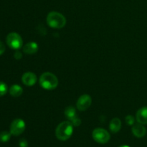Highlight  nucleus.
<instances>
[{
  "mask_svg": "<svg viewBox=\"0 0 147 147\" xmlns=\"http://www.w3.org/2000/svg\"><path fill=\"white\" fill-rule=\"evenodd\" d=\"M40 85L42 88L47 90H54L58 86V79L57 76L50 72H45L40 78Z\"/></svg>",
  "mask_w": 147,
  "mask_h": 147,
  "instance_id": "obj_2",
  "label": "nucleus"
},
{
  "mask_svg": "<svg viewBox=\"0 0 147 147\" xmlns=\"http://www.w3.org/2000/svg\"><path fill=\"white\" fill-rule=\"evenodd\" d=\"M136 119L138 123L145 125L147 124V106L142 107L136 112Z\"/></svg>",
  "mask_w": 147,
  "mask_h": 147,
  "instance_id": "obj_10",
  "label": "nucleus"
},
{
  "mask_svg": "<svg viewBox=\"0 0 147 147\" xmlns=\"http://www.w3.org/2000/svg\"><path fill=\"white\" fill-rule=\"evenodd\" d=\"M7 44L10 48L18 50L22 47L23 41L21 36L17 32H11L7 37Z\"/></svg>",
  "mask_w": 147,
  "mask_h": 147,
  "instance_id": "obj_4",
  "label": "nucleus"
},
{
  "mask_svg": "<svg viewBox=\"0 0 147 147\" xmlns=\"http://www.w3.org/2000/svg\"><path fill=\"white\" fill-rule=\"evenodd\" d=\"M125 121H126V123H127L129 126H133V125L134 124L135 119L133 116L129 115V116H127L125 118Z\"/></svg>",
  "mask_w": 147,
  "mask_h": 147,
  "instance_id": "obj_17",
  "label": "nucleus"
},
{
  "mask_svg": "<svg viewBox=\"0 0 147 147\" xmlns=\"http://www.w3.org/2000/svg\"><path fill=\"white\" fill-rule=\"evenodd\" d=\"M4 52H5V46H4V45L0 41V55H2Z\"/></svg>",
  "mask_w": 147,
  "mask_h": 147,
  "instance_id": "obj_21",
  "label": "nucleus"
},
{
  "mask_svg": "<svg viewBox=\"0 0 147 147\" xmlns=\"http://www.w3.org/2000/svg\"><path fill=\"white\" fill-rule=\"evenodd\" d=\"M9 93L13 97H19L23 93V88L17 84L12 85L9 88Z\"/></svg>",
  "mask_w": 147,
  "mask_h": 147,
  "instance_id": "obj_13",
  "label": "nucleus"
},
{
  "mask_svg": "<svg viewBox=\"0 0 147 147\" xmlns=\"http://www.w3.org/2000/svg\"><path fill=\"white\" fill-rule=\"evenodd\" d=\"M38 50V45L35 42H30L23 47V52L26 54L32 55Z\"/></svg>",
  "mask_w": 147,
  "mask_h": 147,
  "instance_id": "obj_11",
  "label": "nucleus"
},
{
  "mask_svg": "<svg viewBox=\"0 0 147 147\" xmlns=\"http://www.w3.org/2000/svg\"><path fill=\"white\" fill-rule=\"evenodd\" d=\"M11 134L8 131H2L0 133V142L5 143L9 141Z\"/></svg>",
  "mask_w": 147,
  "mask_h": 147,
  "instance_id": "obj_15",
  "label": "nucleus"
},
{
  "mask_svg": "<svg viewBox=\"0 0 147 147\" xmlns=\"http://www.w3.org/2000/svg\"><path fill=\"white\" fill-rule=\"evenodd\" d=\"M65 115L69 121L72 120L73 118L77 116H76V109L73 106H68V107L66 108L65 110Z\"/></svg>",
  "mask_w": 147,
  "mask_h": 147,
  "instance_id": "obj_14",
  "label": "nucleus"
},
{
  "mask_svg": "<svg viewBox=\"0 0 147 147\" xmlns=\"http://www.w3.org/2000/svg\"><path fill=\"white\" fill-rule=\"evenodd\" d=\"M121 128V121L119 118H114L112 119L109 124V129L112 133H117Z\"/></svg>",
  "mask_w": 147,
  "mask_h": 147,
  "instance_id": "obj_12",
  "label": "nucleus"
},
{
  "mask_svg": "<svg viewBox=\"0 0 147 147\" xmlns=\"http://www.w3.org/2000/svg\"><path fill=\"white\" fill-rule=\"evenodd\" d=\"M132 133L137 138H142L146 135V129L143 124L142 123H137L134 124L132 126Z\"/></svg>",
  "mask_w": 147,
  "mask_h": 147,
  "instance_id": "obj_9",
  "label": "nucleus"
},
{
  "mask_svg": "<svg viewBox=\"0 0 147 147\" xmlns=\"http://www.w3.org/2000/svg\"><path fill=\"white\" fill-rule=\"evenodd\" d=\"M19 146L20 147H28V142L26 139H22L19 142Z\"/></svg>",
  "mask_w": 147,
  "mask_h": 147,
  "instance_id": "obj_19",
  "label": "nucleus"
},
{
  "mask_svg": "<svg viewBox=\"0 0 147 147\" xmlns=\"http://www.w3.org/2000/svg\"><path fill=\"white\" fill-rule=\"evenodd\" d=\"M47 22L54 29H61L66 24V18L63 14L57 11H51L47 16Z\"/></svg>",
  "mask_w": 147,
  "mask_h": 147,
  "instance_id": "obj_3",
  "label": "nucleus"
},
{
  "mask_svg": "<svg viewBox=\"0 0 147 147\" xmlns=\"http://www.w3.org/2000/svg\"><path fill=\"white\" fill-rule=\"evenodd\" d=\"M92 136L95 142L99 144H106L110 140V134L109 132L102 128L94 129L92 133Z\"/></svg>",
  "mask_w": 147,
  "mask_h": 147,
  "instance_id": "obj_5",
  "label": "nucleus"
},
{
  "mask_svg": "<svg viewBox=\"0 0 147 147\" xmlns=\"http://www.w3.org/2000/svg\"><path fill=\"white\" fill-rule=\"evenodd\" d=\"M14 56L17 60H19V59H21L22 57V54L21 52L19 51L18 50H16V52L14 53Z\"/></svg>",
  "mask_w": 147,
  "mask_h": 147,
  "instance_id": "obj_20",
  "label": "nucleus"
},
{
  "mask_svg": "<svg viewBox=\"0 0 147 147\" xmlns=\"http://www.w3.org/2000/svg\"><path fill=\"white\" fill-rule=\"evenodd\" d=\"M119 147H130L129 146H127V145H122V146H120Z\"/></svg>",
  "mask_w": 147,
  "mask_h": 147,
  "instance_id": "obj_22",
  "label": "nucleus"
},
{
  "mask_svg": "<svg viewBox=\"0 0 147 147\" xmlns=\"http://www.w3.org/2000/svg\"><path fill=\"white\" fill-rule=\"evenodd\" d=\"M69 121L71 122V123L73 124V126H80V123H81V121H80V119H79L78 116H76V117L73 118L72 120Z\"/></svg>",
  "mask_w": 147,
  "mask_h": 147,
  "instance_id": "obj_18",
  "label": "nucleus"
},
{
  "mask_svg": "<svg viewBox=\"0 0 147 147\" xmlns=\"http://www.w3.org/2000/svg\"><path fill=\"white\" fill-rule=\"evenodd\" d=\"M73 133V126L70 121H63L57 126L55 136L60 141H66L70 138Z\"/></svg>",
  "mask_w": 147,
  "mask_h": 147,
  "instance_id": "obj_1",
  "label": "nucleus"
},
{
  "mask_svg": "<svg viewBox=\"0 0 147 147\" xmlns=\"http://www.w3.org/2000/svg\"><path fill=\"white\" fill-rule=\"evenodd\" d=\"M37 80V76L34 73H32V72L24 73L22 77V81L27 86H33L36 83Z\"/></svg>",
  "mask_w": 147,
  "mask_h": 147,
  "instance_id": "obj_8",
  "label": "nucleus"
},
{
  "mask_svg": "<svg viewBox=\"0 0 147 147\" xmlns=\"http://www.w3.org/2000/svg\"><path fill=\"white\" fill-rule=\"evenodd\" d=\"M7 90H8V88H7V84L4 82L0 81V97L4 96L7 93Z\"/></svg>",
  "mask_w": 147,
  "mask_h": 147,
  "instance_id": "obj_16",
  "label": "nucleus"
},
{
  "mask_svg": "<svg viewBox=\"0 0 147 147\" xmlns=\"http://www.w3.org/2000/svg\"><path fill=\"white\" fill-rule=\"evenodd\" d=\"M25 123L21 119H16L10 125V133L14 136H20L25 130Z\"/></svg>",
  "mask_w": 147,
  "mask_h": 147,
  "instance_id": "obj_6",
  "label": "nucleus"
},
{
  "mask_svg": "<svg viewBox=\"0 0 147 147\" xmlns=\"http://www.w3.org/2000/svg\"><path fill=\"white\" fill-rule=\"evenodd\" d=\"M92 103V98L89 95L84 94L82 95L81 96L79 97L78 99L77 103H76V106H77L78 109L81 111H86L89 107L90 106Z\"/></svg>",
  "mask_w": 147,
  "mask_h": 147,
  "instance_id": "obj_7",
  "label": "nucleus"
}]
</instances>
